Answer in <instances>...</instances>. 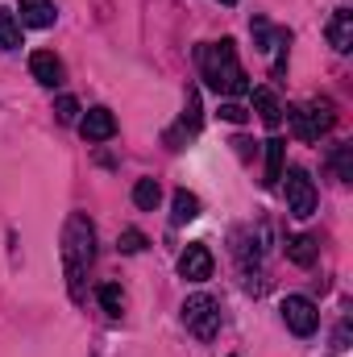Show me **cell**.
I'll return each mask as SVG.
<instances>
[{"mask_svg": "<svg viewBox=\"0 0 353 357\" xmlns=\"http://www.w3.org/2000/svg\"><path fill=\"white\" fill-rule=\"evenodd\" d=\"M200 75L208 79V88L220 91V96H246L250 91V75L237 63L233 38H220V42L200 46Z\"/></svg>", "mask_w": 353, "mask_h": 357, "instance_id": "6da1fadb", "label": "cell"}, {"mask_svg": "<svg viewBox=\"0 0 353 357\" xmlns=\"http://www.w3.org/2000/svg\"><path fill=\"white\" fill-rule=\"evenodd\" d=\"M91 258H96V229L84 212H71L67 220V233H63V266H67V278H71V291L80 295V282L88 274Z\"/></svg>", "mask_w": 353, "mask_h": 357, "instance_id": "7a4b0ae2", "label": "cell"}, {"mask_svg": "<svg viewBox=\"0 0 353 357\" xmlns=\"http://www.w3.org/2000/svg\"><path fill=\"white\" fill-rule=\"evenodd\" d=\"M283 112H287V121H291V129H295L299 142H320V133L333 129V108H329V100L291 104V108H283Z\"/></svg>", "mask_w": 353, "mask_h": 357, "instance_id": "3957f363", "label": "cell"}, {"mask_svg": "<svg viewBox=\"0 0 353 357\" xmlns=\"http://www.w3.org/2000/svg\"><path fill=\"white\" fill-rule=\"evenodd\" d=\"M183 324H187V333H195L200 341H212L216 333H220V303L212 299V295H191L187 303H183Z\"/></svg>", "mask_w": 353, "mask_h": 357, "instance_id": "277c9868", "label": "cell"}, {"mask_svg": "<svg viewBox=\"0 0 353 357\" xmlns=\"http://www.w3.org/2000/svg\"><path fill=\"white\" fill-rule=\"evenodd\" d=\"M283 178H287V212L299 216V220H308L316 212V183L308 178L303 167H291Z\"/></svg>", "mask_w": 353, "mask_h": 357, "instance_id": "5b68a950", "label": "cell"}, {"mask_svg": "<svg viewBox=\"0 0 353 357\" xmlns=\"http://www.w3.org/2000/svg\"><path fill=\"white\" fill-rule=\"evenodd\" d=\"M283 320H287V328L295 337H312L320 328V312H316V303L308 295H287L283 299Z\"/></svg>", "mask_w": 353, "mask_h": 357, "instance_id": "8992f818", "label": "cell"}, {"mask_svg": "<svg viewBox=\"0 0 353 357\" xmlns=\"http://www.w3.org/2000/svg\"><path fill=\"white\" fill-rule=\"evenodd\" d=\"M212 250L208 245H187L183 250V258H179V274L187 278V282H204V278H212Z\"/></svg>", "mask_w": 353, "mask_h": 357, "instance_id": "52a82bcc", "label": "cell"}, {"mask_svg": "<svg viewBox=\"0 0 353 357\" xmlns=\"http://www.w3.org/2000/svg\"><path fill=\"white\" fill-rule=\"evenodd\" d=\"M80 133L88 142H108V137H117V116L104 104H96V108H88V116H80Z\"/></svg>", "mask_w": 353, "mask_h": 357, "instance_id": "ba28073f", "label": "cell"}, {"mask_svg": "<svg viewBox=\"0 0 353 357\" xmlns=\"http://www.w3.org/2000/svg\"><path fill=\"white\" fill-rule=\"evenodd\" d=\"M29 75H33L42 88H59V84H63V63H59L50 50H38V54H29Z\"/></svg>", "mask_w": 353, "mask_h": 357, "instance_id": "9c48e42d", "label": "cell"}, {"mask_svg": "<svg viewBox=\"0 0 353 357\" xmlns=\"http://www.w3.org/2000/svg\"><path fill=\"white\" fill-rule=\"evenodd\" d=\"M17 13H21V25H29V29H50L54 17H59L54 0H21Z\"/></svg>", "mask_w": 353, "mask_h": 357, "instance_id": "30bf717a", "label": "cell"}, {"mask_svg": "<svg viewBox=\"0 0 353 357\" xmlns=\"http://www.w3.org/2000/svg\"><path fill=\"white\" fill-rule=\"evenodd\" d=\"M324 33H329V42H333L337 54H350V46H353V13L350 8H337Z\"/></svg>", "mask_w": 353, "mask_h": 357, "instance_id": "8fae6325", "label": "cell"}, {"mask_svg": "<svg viewBox=\"0 0 353 357\" xmlns=\"http://www.w3.org/2000/svg\"><path fill=\"white\" fill-rule=\"evenodd\" d=\"M254 112L262 116L266 129H278L283 125V104H278V96L270 88H254Z\"/></svg>", "mask_w": 353, "mask_h": 357, "instance_id": "7c38bea8", "label": "cell"}, {"mask_svg": "<svg viewBox=\"0 0 353 357\" xmlns=\"http://www.w3.org/2000/svg\"><path fill=\"white\" fill-rule=\"evenodd\" d=\"M283 154H287V142L283 137H270L266 142V187H274L278 178H283Z\"/></svg>", "mask_w": 353, "mask_h": 357, "instance_id": "4fadbf2b", "label": "cell"}, {"mask_svg": "<svg viewBox=\"0 0 353 357\" xmlns=\"http://www.w3.org/2000/svg\"><path fill=\"white\" fill-rule=\"evenodd\" d=\"M158 199H163L158 178H137V183H133V204H137L142 212H154V208H158Z\"/></svg>", "mask_w": 353, "mask_h": 357, "instance_id": "5bb4252c", "label": "cell"}, {"mask_svg": "<svg viewBox=\"0 0 353 357\" xmlns=\"http://www.w3.org/2000/svg\"><path fill=\"white\" fill-rule=\"evenodd\" d=\"M287 258H291L295 266H312V262H316V237H308V233L291 237V241H287Z\"/></svg>", "mask_w": 353, "mask_h": 357, "instance_id": "9a60e30c", "label": "cell"}, {"mask_svg": "<svg viewBox=\"0 0 353 357\" xmlns=\"http://www.w3.org/2000/svg\"><path fill=\"white\" fill-rule=\"evenodd\" d=\"M17 46H21V21L17 13L0 8V50H17Z\"/></svg>", "mask_w": 353, "mask_h": 357, "instance_id": "2e32d148", "label": "cell"}, {"mask_svg": "<svg viewBox=\"0 0 353 357\" xmlns=\"http://www.w3.org/2000/svg\"><path fill=\"white\" fill-rule=\"evenodd\" d=\"M175 225H187V220H195L200 216V199L191 195V191H175Z\"/></svg>", "mask_w": 353, "mask_h": 357, "instance_id": "e0dca14e", "label": "cell"}, {"mask_svg": "<svg viewBox=\"0 0 353 357\" xmlns=\"http://www.w3.org/2000/svg\"><path fill=\"white\" fill-rule=\"evenodd\" d=\"M333 171H337L341 183H350V178H353V146H350V142H341V146L333 150Z\"/></svg>", "mask_w": 353, "mask_h": 357, "instance_id": "ac0fdd59", "label": "cell"}, {"mask_svg": "<svg viewBox=\"0 0 353 357\" xmlns=\"http://www.w3.org/2000/svg\"><path fill=\"white\" fill-rule=\"evenodd\" d=\"M80 112H84V108H80L75 96H59V100H54V116H59L63 125H80Z\"/></svg>", "mask_w": 353, "mask_h": 357, "instance_id": "d6986e66", "label": "cell"}, {"mask_svg": "<svg viewBox=\"0 0 353 357\" xmlns=\"http://www.w3.org/2000/svg\"><path fill=\"white\" fill-rule=\"evenodd\" d=\"M179 129H187V133H195V129H200V91H187V108H183ZM179 129H175V133H179Z\"/></svg>", "mask_w": 353, "mask_h": 357, "instance_id": "ffe728a7", "label": "cell"}, {"mask_svg": "<svg viewBox=\"0 0 353 357\" xmlns=\"http://www.w3.org/2000/svg\"><path fill=\"white\" fill-rule=\"evenodd\" d=\"M100 303H104V312H108V316H121V307H125V295H121V287L104 282V287H100Z\"/></svg>", "mask_w": 353, "mask_h": 357, "instance_id": "44dd1931", "label": "cell"}, {"mask_svg": "<svg viewBox=\"0 0 353 357\" xmlns=\"http://www.w3.org/2000/svg\"><path fill=\"white\" fill-rule=\"evenodd\" d=\"M117 245H121V254H142V250H146V233H137V229H125Z\"/></svg>", "mask_w": 353, "mask_h": 357, "instance_id": "7402d4cb", "label": "cell"}, {"mask_svg": "<svg viewBox=\"0 0 353 357\" xmlns=\"http://www.w3.org/2000/svg\"><path fill=\"white\" fill-rule=\"evenodd\" d=\"M220 116H225L229 125H246V121H250V108L237 104V100H229V104H220Z\"/></svg>", "mask_w": 353, "mask_h": 357, "instance_id": "603a6c76", "label": "cell"}, {"mask_svg": "<svg viewBox=\"0 0 353 357\" xmlns=\"http://www.w3.org/2000/svg\"><path fill=\"white\" fill-rule=\"evenodd\" d=\"M345 341H350V324H341V328H337V349H345Z\"/></svg>", "mask_w": 353, "mask_h": 357, "instance_id": "cb8c5ba5", "label": "cell"}, {"mask_svg": "<svg viewBox=\"0 0 353 357\" xmlns=\"http://www.w3.org/2000/svg\"><path fill=\"white\" fill-rule=\"evenodd\" d=\"M220 4H237V0H220Z\"/></svg>", "mask_w": 353, "mask_h": 357, "instance_id": "d4e9b609", "label": "cell"}]
</instances>
